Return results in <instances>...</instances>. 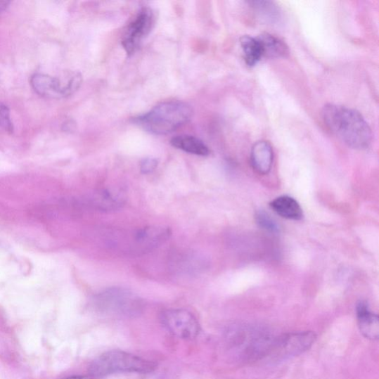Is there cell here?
Returning a JSON list of instances; mask_svg holds the SVG:
<instances>
[{
    "label": "cell",
    "instance_id": "obj_1",
    "mask_svg": "<svg viewBox=\"0 0 379 379\" xmlns=\"http://www.w3.org/2000/svg\"><path fill=\"white\" fill-rule=\"evenodd\" d=\"M322 117L330 131L347 146L361 150L371 144L372 131L359 111L328 104L323 108Z\"/></svg>",
    "mask_w": 379,
    "mask_h": 379
},
{
    "label": "cell",
    "instance_id": "obj_2",
    "mask_svg": "<svg viewBox=\"0 0 379 379\" xmlns=\"http://www.w3.org/2000/svg\"><path fill=\"white\" fill-rule=\"evenodd\" d=\"M193 109L184 102H166L154 107L135 122L146 131L155 135L170 134L191 118Z\"/></svg>",
    "mask_w": 379,
    "mask_h": 379
},
{
    "label": "cell",
    "instance_id": "obj_3",
    "mask_svg": "<svg viewBox=\"0 0 379 379\" xmlns=\"http://www.w3.org/2000/svg\"><path fill=\"white\" fill-rule=\"evenodd\" d=\"M156 368L153 363L120 350H112L97 357L91 364L89 373L101 378L118 373H147Z\"/></svg>",
    "mask_w": 379,
    "mask_h": 379
},
{
    "label": "cell",
    "instance_id": "obj_4",
    "mask_svg": "<svg viewBox=\"0 0 379 379\" xmlns=\"http://www.w3.org/2000/svg\"><path fill=\"white\" fill-rule=\"evenodd\" d=\"M82 76L78 72H69L60 77L37 73L31 78V85L40 96L60 99L74 94L82 85Z\"/></svg>",
    "mask_w": 379,
    "mask_h": 379
},
{
    "label": "cell",
    "instance_id": "obj_5",
    "mask_svg": "<svg viewBox=\"0 0 379 379\" xmlns=\"http://www.w3.org/2000/svg\"><path fill=\"white\" fill-rule=\"evenodd\" d=\"M95 304L104 311L122 314H133L142 307V301L136 295L120 288H110L98 294Z\"/></svg>",
    "mask_w": 379,
    "mask_h": 379
},
{
    "label": "cell",
    "instance_id": "obj_6",
    "mask_svg": "<svg viewBox=\"0 0 379 379\" xmlns=\"http://www.w3.org/2000/svg\"><path fill=\"white\" fill-rule=\"evenodd\" d=\"M165 327L179 339L191 340L200 333L199 322L192 314L181 309L167 310L162 314Z\"/></svg>",
    "mask_w": 379,
    "mask_h": 379
},
{
    "label": "cell",
    "instance_id": "obj_7",
    "mask_svg": "<svg viewBox=\"0 0 379 379\" xmlns=\"http://www.w3.org/2000/svg\"><path fill=\"white\" fill-rule=\"evenodd\" d=\"M155 23L154 13L149 8L139 11L136 19L129 25L122 37V46L129 54L134 53L143 39L151 32Z\"/></svg>",
    "mask_w": 379,
    "mask_h": 379
},
{
    "label": "cell",
    "instance_id": "obj_8",
    "mask_svg": "<svg viewBox=\"0 0 379 379\" xmlns=\"http://www.w3.org/2000/svg\"><path fill=\"white\" fill-rule=\"evenodd\" d=\"M274 162L271 145L266 141L257 142L251 150V164L254 169L261 175L268 174Z\"/></svg>",
    "mask_w": 379,
    "mask_h": 379
},
{
    "label": "cell",
    "instance_id": "obj_9",
    "mask_svg": "<svg viewBox=\"0 0 379 379\" xmlns=\"http://www.w3.org/2000/svg\"><path fill=\"white\" fill-rule=\"evenodd\" d=\"M359 327L367 339L376 340L379 336V321L377 315L372 314L368 306L361 302L357 307Z\"/></svg>",
    "mask_w": 379,
    "mask_h": 379
},
{
    "label": "cell",
    "instance_id": "obj_10",
    "mask_svg": "<svg viewBox=\"0 0 379 379\" xmlns=\"http://www.w3.org/2000/svg\"><path fill=\"white\" fill-rule=\"evenodd\" d=\"M271 208L279 216L291 220L303 218L302 208L296 200L288 195L279 196L270 204Z\"/></svg>",
    "mask_w": 379,
    "mask_h": 379
},
{
    "label": "cell",
    "instance_id": "obj_11",
    "mask_svg": "<svg viewBox=\"0 0 379 379\" xmlns=\"http://www.w3.org/2000/svg\"><path fill=\"white\" fill-rule=\"evenodd\" d=\"M172 145L179 150L194 154V155L206 157L210 154L208 147L201 139L188 135L177 136L172 139Z\"/></svg>",
    "mask_w": 379,
    "mask_h": 379
},
{
    "label": "cell",
    "instance_id": "obj_12",
    "mask_svg": "<svg viewBox=\"0 0 379 379\" xmlns=\"http://www.w3.org/2000/svg\"><path fill=\"white\" fill-rule=\"evenodd\" d=\"M315 340L316 335L313 332L295 333L285 338L283 346L288 353L298 354L310 347Z\"/></svg>",
    "mask_w": 379,
    "mask_h": 379
},
{
    "label": "cell",
    "instance_id": "obj_13",
    "mask_svg": "<svg viewBox=\"0 0 379 379\" xmlns=\"http://www.w3.org/2000/svg\"><path fill=\"white\" fill-rule=\"evenodd\" d=\"M263 56L268 58L284 57L288 53L287 46L278 38L269 34H263L257 38Z\"/></svg>",
    "mask_w": 379,
    "mask_h": 379
},
{
    "label": "cell",
    "instance_id": "obj_14",
    "mask_svg": "<svg viewBox=\"0 0 379 379\" xmlns=\"http://www.w3.org/2000/svg\"><path fill=\"white\" fill-rule=\"evenodd\" d=\"M240 43L245 53V60L248 66H255L263 57L262 50L257 39L243 36Z\"/></svg>",
    "mask_w": 379,
    "mask_h": 379
},
{
    "label": "cell",
    "instance_id": "obj_15",
    "mask_svg": "<svg viewBox=\"0 0 379 379\" xmlns=\"http://www.w3.org/2000/svg\"><path fill=\"white\" fill-rule=\"evenodd\" d=\"M116 193L109 191L101 193L96 198L98 205L104 209L114 208L120 205L122 203L123 198L122 195H116Z\"/></svg>",
    "mask_w": 379,
    "mask_h": 379
},
{
    "label": "cell",
    "instance_id": "obj_16",
    "mask_svg": "<svg viewBox=\"0 0 379 379\" xmlns=\"http://www.w3.org/2000/svg\"><path fill=\"white\" fill-rule=\"evenodd\" d=\"M256 220L259 226L266 231L271 232H277L279 227L276 221L268 214L263 210L259 212L256 215Z\"/></svg>",
    "mask_w": 379,
    "mask_h": 379
},
{
    "label": "cell",
    "instance_id": "obj_17",
    "mask_svg": "<svg viewBox=\"0 0 379 379\" xmlns=\"http://www.w3.org/2000/svg\"><path fill=\"white\" fill-rule=\"evenodd\" d=\"M0 129L8 133H13V124L11 119V113L8 107L0 103Z\"/></svg>",
    "mask_w": 379,
    "mask_h": 379
},
{
    "label": "cell",
    "instance_id": "obj_18",
    "mask_svg": "<svg viewBox=\"0 0 379 379\" xmlns=\"http://www.w3.org/2000/svg\"><path fill=\"white\" fill-rule=\"evenodd\" d=\"M158 166V161L153 158H147L140 164V171L143 174H148L156 170Z\"/></svg>",
    "mask_w": 379,
    "mask_h": 379
},
{
    "label": "cell",
    "instance_id": "obj_19",
    "mask_svg": "<svg viewBox=\"0 0 379 379\" xmlns=\"http://www.w3.org/2000/svg\"><path fill=\"white\" fill-rule=\"evenodd\" d=\"M63 379H91L86 377H82V376H73V377H69Z\"/></svg>",
    "mask_w": 379,
    "mask_h": 379
}]
</instances>
